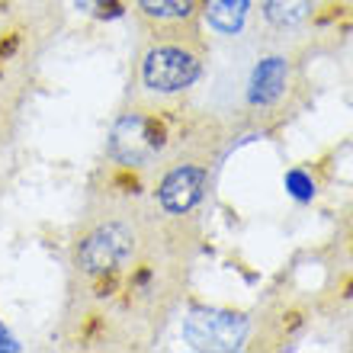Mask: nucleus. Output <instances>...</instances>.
<instances>
[{
  "instance_id": "f257e3e1",
  "label": "nucleus",
  "mask_w": 353,
  "mask_h": 353,
  "mask_svg": "<svg viewBox=\"0 0 353 353\" xmlns=\"http://www.w3.org/2000/svg\"><path fill=\"white\" fill-rule=\"evenodd\" d=\"M248 337V321L232 312H215V308H196L183 321V341L193 350L228 353L238 350Z\"/></svg>"
},
{
  "instance_id": "423d86ee",
  "label": "nucleus",
  "mask_w": 353,
  "mask_h": 353,
  "mask_svg": "<svg viewBox=\"0 0 353 353\" xmlns=\"http://www.w3.org/2000/svg\"><path fill=\"white\" fill-rule=\"evenodd\" d=\"M286 77H289V68L283 58L261 61V65L254 68V77H251V103H257V106L276 103L279 93L286 90Z\"/></svg>"
},
{
  "instance_id": "0eeeda50",
  "label": "nucleus",
  "mask_w": 353,
  "mask_h": 353,
  "mask_svg": "<svg viewBox=\"0 0 353 353\" xmlns=\"http://www.w3.org/2000/svg\"><path fill=\"white\" fill-rule=\"evenodd\" d=\"M248 17V0H209L205 19L219 32H238Z\"/></svg>"
},
{
  "instance_id": "1a4fd4ad",
  "label": "nucleus",
  "mask_w": 353,
  "mask_h": 353,
  "mask_svg": "<svg viewBox=\"0 0 353 353\" xmlns=\"http://www.w3.org/2000/svg\"><path fill=\"white\" fill-rule=\"evenodd\" d=\"M141 10L148 17H158V19H180L193 10L196 0H139Z\"/></svg>"
},
{
  "instance_id": "6e6552de",
  "label": "nucleus",
  "mask_w": 353,
  "mask_h": 353,
  "mask_svg": "<svg viewBox=\"0 0 353 353\" xmlns=\"http://www.w3.org/2000/svg\"><path fill=\"white\" fill-rule=\"evenodd\" d=\"M263 7L273 26H296L312 13V0H267Z\"/></svg>"
},
{
  "instance_id": "39448f33",
  "label": "nucleus",
  "mask_w": 353,
  "mask_h": 353,
  "mask_svg": "<svg viewBox=\"0 0 353 353\" xmlns=\"http://www.w3.org/2000/svg\"><path fill=\"white\" fill-rule=\"evenodd\" d=\"M205 186V174L199 168H176L174 174L161 183V205L168 212H190Z\"/></svg>"
},
{
  "instance_id": "20e7f679",
  "label": "nucleus",
  "mask_w": 353,
  "mask_h": 353,
  "mask_svg": "<svg viewBox=\"0 0 353 353\" xmlns=\"http://www.w3.org/2000/svg\"><path fill=\"white\" fill-rule=\"evenodd\" d=\"M132 254V232L125 225H103L81 244L77 261L87 273H112Z\"/></svg>"
},
{
  "instance_id": "f03ea898",
  "label": "nucleus",
  "mask_w": 353,
  "mask_h": 353,
  "mask_svg": "<svg viewBox=\"0 0 353 353\" xmlns=\"http://www.w3.org/2000/svg\"><path fill=\"white\" fill-rule=\"evenodd\" d=\"M164 145V129L154 119L141 116V112H129L112 125L110 135V151L119 164L139 168L145 161H151Z\"/></svg>"
},
{
  "instance_id": "7ed1b4c3",
  "label": "nucleus",
  "mask_w": 353,
  "mask_h": 353,
  "mask_svg": "<svg viewBox=\"0 0 353 353\" xmlns=\"http://www.w3.org/2000/svg\"><path fill=\"white\" fill-rule=\"evenodd\" d=\"M145 84L158 93H176L199 77V61L190 52L174 46H161L145 58Z\"/></svg>"
}]
</instances>
